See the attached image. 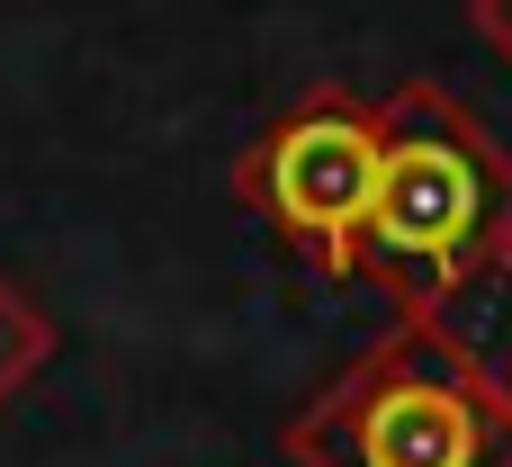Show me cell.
Segmentation results:
<instances>
[{"label":"cell","instance_id":"277c9868","mask_svg":"<svg viewBox=\"0 0 512 467\" xmlns=\"http://www.w3.org/2000/svg\"><path fill=\"white\" fill-rule=\"evenodd\" d=\"M45 360H54V315H45L18 279H0V405L36 378Z\"/></svg>","mask_w":512,"mask_h":467},{"label":"cell","instance_id":"52a82bcc","mask_svg":"<svg viewBox=\"0 0 512 467\" xmlns=\"http://www.w3.org/2000/svg\"><path fill=\"white\" fill-rule=\"evenodd\" d=\"M504 378H512V360H504Z\"/></svg>","mask_w":512,"mask_h":467},{"label":"cell","instance_id":"3957f363","mask_svg":"<svg viewBox=\"0 0 512 467\" xmlns=\"http://www.w3.org/2000/svg\"><path fill=\"white\" fill-rule=\"evenodd\" d=\"M378 162H387V99L324 81L288 117H270V135L234 162V189H243V207L270 216V234L306 270L360 279V225L378 198Z\"/></svg>","mask_w":512,"mask_h":467},{"label":"cell","instance_id":"8992f818","mask_svg":"<svg viewBox=\"0 0 512 467\" xmlns=\"http://www.w3.org/2000/svg\"><path fill=\"white\" fill-rule=\"evenodd\" d=\"M504 279H512V261H504Z\"/></svg>","mask_w":512,"mask_h":467},{"label":"cell","instance_id":"6da1fadb","mask_svg":"<svg viewBox=\"0 0 512 467\" xmlns=\"http://www.w3.org/2000/svg\"><path fill=\"white\" fill-rule=\"evenodd\" d=\"M512 261V153L441 90L405 81L387 99V162L360 225V279L396 315H450Z\"/></svg>","mask_w":512,"mask_h":467},{"label":"cell","instance_id":"5b68a950","mask_svg":"<svg viewBox=\"0 0 512 467\" xmlns=\"http://www.w3.org/2000/svg\"><path fill=\"white\" fill-rule=\"evenodd\" d=\"M468 27H477V36L512 63V0H468Z\"/></svg>","mask_w":512,"mask_h":467},{"label":"cell","instance_id":"7a4b0ae2","mask_svg":"<svg viewBox=\"0 0 512 467\" xmlns=\"http://www.w3.org/2000/svg\"><path fill=\"white\" fill-rule=\"evenodd\" d=\"M288 467H512V378L450 324L396 315L288 423Z\"/></svg>","mask_w":512,"mask_h":467}]
</instances>
